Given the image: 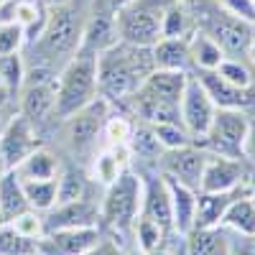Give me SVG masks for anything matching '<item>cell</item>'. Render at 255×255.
Listing matches in <instances>:
<instances>
[{
    "label": "cell",
    "mask_w": 255,
    "mask_h": 255,
    "mask_svg": "<svg viewBox=\"0 0 255 255\" xmlns=\"http://www.w3.org/2000/svg\"><path fill=\"white\" fill-rule=\"evenodd\" d=\"M0 255H41V240L23 238L13 225L3 222L0 225Z\"/></svg>",
    "instance_id": "28"
},
{
    "label": "cell",
    "mask_w": 255,
    "mask_h": 255,
    "mask_svg": "<svg viewBox=\"0 0 255 255\" xmlns=\"http://www.w3.org/2000/svg\"><path fill=\"white\" fill-rule=\"evenodd\" d=\"M189 56H191V69H217L220 61L225 59V51L212 36L194 28L189 36Z\"/></svg>",
    "instance_id": "25"
},
{
    "label": "cell",
    "mask_w": 255,
    "mask_h": 255,
    "mask_svg": "<svg viewBox=\"0 0 255 255\" xmlns=\"http://www.w3.org/2000/svg\"><path fill=\"white\" fill-rule=\"evenodd\" d=\"M13 171L18 174L20 181H33V179H56L61 171L59 158L44 145H36L33 151L20 161Z\"/></svg>",
    "instance_id": "21"
},
{
    "label": "cell",
    "mask_w": 255,
    "mask_h": 255,
    "mask_svg": "<svg viewBox=\"0 0 255 255\" xmlns=\"http://www.w3.org/2000/svg\"><path fill=\"white\" fill-rule=\"evenodd\" d=\"M140 255H171V253L161 245V248H153V250H145V253H140Z\"/></svg>",
    "instance_id": "42"
},
{
    "label": "cell",
    "mask_w": 255,
    "mask_h": 255,
    "mask_svg": "<svg viewBox=\"0 0 255 255\" xmlns=\"http://www.w3.org/2000/svg\"><path fill=\"white\" fill-rule=\"evenodd\" d=\"M250 243H253V253H250V255H255V238H253V240H250Z\"/></svg>",
    "instance_id": "46"
},
{
    "label": "cell",
    "mask_w": 255,
    "mask_h": 255,
    "mask_svg": "<svg viewBox=\"0 0 255 255\" xmlns=\"http://www.w3.org/2000/svg\"><path fill=\"white\" fill-rule=\"evenodd\" d=\"M8 100H10V92H8L5 87H0V108H3V105H5Z\"/></svg>",
    "instance_id": "43"
},
{
    "label": "cell",
    "mask_w": 255,
    "mask_h": 255,
    "mask_svg": "<svg viewBox=\"0 0 255 255\" xmlns=\"http://www.w3.org/2000/svg\"><path fill=\"white\" fill-rule=\"evenodd\" d=\"M130 133H133V123L125 115H110L102 128V138H108V145H128Z\"/></svg>",
    "instance_id": "36"
},
{
    "label": "cell",
    "mask_w": 255,
    "mask_h": 255,
    "mask_svg": "<svg viewBox=\"0 0 255 255\" xmlns=\"http://www.w3.org/2000/svg\"><path fill=\"white\" fill-rule=\"evenodd\" d=\"M128 153L140 158V161H158L161 153H163V148L153 133V128L148 125V123H133V133L130 138H128Z\"/></svg>",
    "instance_id": "27"
},
{
    "label": "cell",
    "mask_w": 255,
    "mask_h": 255,
    "mask_svg": "<svg viewBox=\"0 0 255 255\" xmlns=\"http://www.w3.org/2000/svg\"><path fill=\"white\" fill-rule=\"evenodd\" d=\"M222 227H227L230 232L243 238H255V202H253V189L243 191L240 197H235L230 202L225 217H222Z\"/></svg>",
    "instance_id": "20"
},
{
    "label": "cell",
    "mask_w": 255,
    "mask_h": 255,
    "mask_svg": "<svg viewBox=\"0 0 255 255\" xmlns=\"http://www.w3.org/2000/svg\"><path fill=\"white\" fill-rule=\"evenodd\" d=\"M156 163H158V174L171 176V179L199 191L202 171H204V163H207V151L197 143H189V145H181V148L163 151Z\"/></svg>",
    "instance_id": "9"
},
{
    "label": "cell",
    "mask_w": 255,
    "mask_h": 255,
    "mask_svg": "<svg viewBox=\"0 0 255 255\" xmlns=\"http://www.w3.org/2000/svg\"><path fill=\"white\" fill-rule=\"evenodd\" d=\"M84 255H130V253H128L118 240H113V238H100L87 253H84Z\"/></svg>",
    "instance_id": "39"
},
{
    "label": "cell",
    "mask_w": 255,
    "mask_h": 255,
    "mask_svg": "<svg viewBox=\"0 0 255 255\" xmlns=\"http://www.w3.org/2000/svg\"><path fill=\"white\" fill-rule=\"evenodd\" d=\"M253 202H255V189H253Z\"/></svg>",
    "instance_id": "49"
},
{
    "label": "cell",
    "mask_w": 255,
    "mask_h": 255,
    "mask_svg": "<svg viewBox=\"0 0 255 255\" xmlns=\"http://www.w3.org/2000/svg\"><path fill=\"white\" fill-rule=\"evenodd\" d=\"M250 130V113L245 110H217L207 135L202 138V148L217 156L245 158V138Z\"/></svg>",
    "instance_id": "6"
},
{
    "label": "cell",
    "mask_w": 255,
    "mask_h": 255,
    "mask_svg": "<svg viewBox=\"0 0 255 255\" xmlns=\"http://www.w3.org/2000/svg\"><path fill=\"white\" fill-rule=\"evenodd\" d=\"M90 194V176L77 166H64L56 176V204L77 202Z\"/></svg>",
    "instance_id": "26"
},
{
    "label": "cell",
    "mask_w": 255,
    "mask_h": 255,
    "mask_svg": "<svg viewBox=\"0 0 255 255\" xmlns=\"http://www.w3.org/2000/svg\"><path fill=\"white\" fill-rule=\"evenodd\" d=\"M0 87H3V84H0Z\"/></svg>",
    "instance_id": "50"
},
{
    "label": "cell",
    "mask_w": 255,
    "mask_h": 255,
    "mask_svg": "<svg viewBox=\"0 0 255 255\" xmlns=\"http://www.w3.org/2000/svg\"><path fill=\"white\" fill-rule=\"evenodd\" d=\"M179 113H181L184 128L191 133V138L197 143L207 135L212 120H215V113H217V105L212 102V97L202 87V82L191 72H189L186 87H184V95H181V102H179Z\"/></svg>",
    "instance_id": "8"
},
{
    "label": "cell",
    "mask_w": 255,
    "mask_h": 255,
    "mask_svg": "<svg viewBox=\"0 0 255 255\" xmlns=\"http://www.w3.org/2000/svg\"><path fill=\"white\" fill-rule=\"evenodd\" d=\"M151 49H153V64H156V69L191 72L189 38H158Z\"/></svg>",
    "instance_id": "22"
},
{
    "label": "cell",
    "mask_w": 255,
    "mask_h": 255,
    "mask_svg": "<svg viewBox=\"0 0 255 255\" xmlns=\"http://www.w3.org/2000/svg\"><path fill=\"white\" fill-rule=\"evenodd\" d=\"M44 225L46 232L72 227H100V204H95L87 197L67 204H54L49 212H44Z\"/></svg>",
    "instance_id": "13"
},
{
    "label": "cell",
    "mask_w": 255,
    "mask_h": 255,
    "mask_svg": "<svg viewBox=\"0 0 255 255\" xmlns=\"http://www.w3.org/2000/svg\"><path fill=\"white\" fill-rule=\"evenodd\" d=\"M118 26H115V13L110 10H95L92 18L84 20V31H82V44L79 49H90L95 54L110 49L118 44Z\"/></svg>",
    "instance_id": "17"
},
{
    "label": "cell",
    "mask_w": 255,
    "mask_h": 255,
    "mask_svg": "<svg viewBox=\"0 0 255 255\" xmlns=\"http://www.w3.org/2000/svg\"><path fill=\"white\" fill-rule=\"evenodd\" d=\"M3 222H5V220H3V215H0V225H3Z\"/></svg>",
    "instance_id": "47"
},
{
    "label": "cell",
    "mask_w": 255,
    "mask_h": 255,
    "mask_svg": "<svg viewBox=\"0 0 255 255\" xmlns=\"http://www.w3.org/2000/svg\"><path fill=\"white\" fill-rule=\"evenodd\" d=\"M28 207V199L23 194V181L18 179V174L13 168L0 174V215L5 222H10L13 217L23 215Z\"/></svg>",
    "instance_id": "23"
},
{
    "label": "cell",
    "mask_w": 255,
    "mask_h": 255,
    "mask_svg": "<svg viewBox=\"0 0 255 255\" xmlns=\"http://www.w3.org/2000/svg\"><path fill=\"white\" fill-rule=\"evenodd\" d=\"M156 69L153 49L118 41L97 54V95L113 108L128 105L143 79Z\"/></svg>",
    "instance_id": "1"
},
{
    "label": "cell",
    "mask_w": 255,
    "mask_h": 255,
    "mask_svg": "<svg viewBox=\"0 0 255 255\" xmlns=\"http://www.w3.org/2000/svg\"><path fill=\"white\" fill-rule=\"evenodd\" d=\"M82 31H84V18L79 8H74L72 3L51 8L38 31V41L33 44L38 59H33L31 64L54 67L56 59L69 61L82 44Z\"/></svg>",
    "instance_id": "2"
},
{
    "label": "cell",
    "mask_w": 255,
    "mask_h": 255,
    "mask_svg": "<svg viewBox=\"0 0 255 255\" xmlns=\"http://www.w3.org/2000/svg\"><path fill=\"white\" fill-rule=\"evenodd\" d=\"M245 56L250 59V64H253V67H255V36H253V41H250V46H248Z\"/></svg>",
    "instance_id": "41"
},
{
    "label": "cell",
    "mask_w": 255,
    "mask_h": 255,
    "mask_svg": "<svg viewBox=\"0 0 255 255\" xmlns=\"http://www.w3.org/2000/svg\"><path fill=\"white\" fill-rule=\"evenodd\" d=\"M8 225H13L23 238H31V240H44L46 238V225H44V215L36 209H26L23 215L13 217Z\"/></svg>",
    "instance_id": "34"
},
{
    "label": "cell",
    "mask_w": 255,
    "mask_h": 255,
    "mask_svg": "<svg viewBox=\"0 0 255 255\" xmlns=\"http://www.w3.org/2000/svg\"><path fill=\"white\" fill-rule=\"evenodd\" d=\"M151 128H153V133H156V138H158L163 151L197 143L194 138H191V133L184 128V123H158V125H151Z\"/></svg>",
    "instance_id": "33"
},
{
    "label": "cell",
    "mask_w": 255,
    "mask_h": 255,
    "mask_svg": "<svg viewBox=\"0 0 255 255\" xmlns=\"http://www.w3.org/2000/svg\"><path fill=\"white\" fill-rule=\"evenodd\" d=\"M217 5L222 10H227L230 15L248 20V23L255 26V0H217Z\"/></svg>",
    "instance_id": "38"
},
{
    "label": "cell",
    "mask_w": 255,
    "mask_h": 255,
    "mask_svg": "<svg viewBox=\"0 0 255 255\" xmlns=\"http://www.w3.org/2000/svg\"><path fill=\"white\" fill-rule=\"evenodd\" d=\"M250 181V168L245 158H230L207 151L199 191H230Z\"/></svg>",
    "instance_id": "10"
},
{
    "label": "cell",
    "mask_w": 255,
    "mask_h": 255,
    "mask_svg": "<svg viewBox=\"0 0 255 255\" xmlns=\"http://www.w3.org/2000/svg\"><path fill=\"white\" fill-rule=\"evenodd\" d=\"M36 145V128L18 113L0 133V163L5 168H15Z\"/></svg>",
    "instance_id": "12"
},
{
    "label": "cell",
    "mask_w": 255,
    "mask_h": 255,
    "mask_svg": "<svg viewBox=\"0 0 255 255\" xmlns=\"http://www.w3.org/2000/svg\"><path fill=\"white\" fill-rule=\"evenodd\" d=\"M143 176L130 168L123 171L105 186V197L100 202V225H105L113 235L133 230V222L140 215L143 204Z\"/></svg>",
    "instance_id": "4"
},
{
    "label": "cell",
    "mask_w": 255,
    "mask_h": 255,
    "mask_svg": "<svg viewBox=\"0 0 255 255\" xmlns=\"http://www.w3.org/2000/svg\"><path fill=\"white\" fill-rule=\"evenodd\" d=\"M174 0H125L115 10L118 38L135 46H153L161 38L163 13Z\"/></svg>",
    "instance_id": "5"
},
{
    "label": "cell",
    "mask_w": 255,
    "mask_h": 255,
    "mask_svg": "<svg viewBox=\"0 0 255 255\" xmlns=\"http://www.w3.org/2000/svg\"><path fill=\"white\" fill-rule=\"evenodd\" d=\"M217 74L225 77L230 84H238V87H253V72L248 64H243L235 56H225L217 67Z\"/></svg>",
    "instance_id": "35"
},
{
    "label": "cell",
    "mask_w": 255,
    "mask_h": 255,
    "mask_svg": "<svg viewBox=\"0 0 255 255\" xmlns=\"http://www.w3.org/2000/svg\"><path fill=\"white\" fill-rule=\"evenodd\" d=\"M191 74L202 82V87L207 90L212 102L217 105V110H245V113H250L255 108V84L253 87L230 84L225 77L217 74V69H194Z\"/></svg>",
    "instance_id": "11"
},
{
    "label": "cell",
    "mask_w": 255,
    "mask_h": 255,
    "mask_svg": "<svg viewBox=\"0 0 255 255\" xmlns=\"http://www.w3.org/2000/svg\"><path fill=\"white\" fill-rule=\"evenodd\" d=\"M250 186L255 189V168H253V171H250Z\"/></svg>",
    "instance_id": "45"
},
{
    "label": "cell",
    "mask_w": 255,
    "mask_h": 255,
    "mask_svg": "<svg viewBox=\"0 0 255 255\" xmlns=\"http://www.w3.org/2000/svg\"><path fill=\"white\" fill-rule=\"evenodd\" d=\"M186 79H189V72H174V69H153L143 79L140 87L153 92L168 102H181V95H184V87H186Z\"/></svg>",
    "instance_id": "24"
},
{
    "label": "cell",
    "mask_w": 255,
    "mask_h": 255,
    "mask_svg": "<svg viewBox=\"0 0 255 255\" xmlns=\"http://www.w3.org/2000/svg\"><path fill=\"white\" fill-rule=\"evenodd\" d=\"M97 97V54L90 49H77V54L64 64L56 77V105L54 118H69L79 108Z\"/></svg>",
    "instance_id": "3"
},
{
    "label": "cell",
    "mask_w": 255,
    "mask_h": 255,
    "mask_svg": "<svg viewBox=\"0 0 255 255\" xmlns=\"http://www.w3.org/2000/svg\"><path fill=\"white\" fill-rule=\"evenodd\" d=\"M163 176V174H161ZM168 194H171V212H174V232L186 235L194 227V212H197V189H191L171 176H163Z\"/></svg>",
    "instance_id": "18"
},
{
    "label": "cell",
    "mask_w": 255,
    "mask_h": 255,
    "mask_svg": "<svg viewBox=\"0 0 255 255\" xmlns=\"http://www.w3.org/2000/svg\"><path fill=\"white\" fill-rule=\"evenodd\" d=\"M110 118V105L100 95L79 108L74 115L64 118V135L69 140V148L74 153H87L95 148L97 138L102 135V128Z\"/></svg>",
    "instance_id": "7"
},
{
    "label": "cell",
    "mask_w": 255,
    "mask_h": 255,
    "mask_svg": "<svg viewBox=\"0 0 255 255\" xmlns=\"http://www.w3.org/2000/svg\"><path fill=\"white\" fill-rule=\"evenodd\" d=\"M245 161L255 168V115H250V130H248V138H245Z\"/></svg>",
    "instance_id": "40"
},
{
    "label": "cell",
    "mask_w": 255,
    "mask_h": 255,
    "mask_svg": "<svg viewBox=\"0 0 255 255\" xmlns=\"http://www.w3.org/2000/svg\"><path fill=\"white\" fill-rule=\"evenodd\" d=\"M23 77H26V61L20 56V51L0 56V84H3L10 95L20 92Z\"/></svg>",
    "instance_id": "31"
},
{
    "label": "cell",
    "mask_w": 255,
    "mask_h": 255,
    "mask_svg": "<svg viewBox=\"0 0 255 255\" xmlns=\"http://www.w3.org/2000/svg\"><path fill=\"white\" fill-rule=\"evenodd\" d=\"M186 255H232L227 227H191L186 232Z\"/></svg>",
    "instance_id": "19"
},
{
    "label": "cell",
    "mask_w": 255,
    "mask_h": 255,
    "mask_svg": "<svg viewBox=\"0 0 255 255\" xmlns=\"http://www.w3.org/2000/svg\"><path fill=\"white\" fill-rule=\"evenodd\" d=\"M133 238H135V245L140 248V253H145V250L161 248L163 240H166V232L156 222H151L148 217L138 215V220L133 222Z\"/></svg>",
    "instance_id": "32"
},
{
    "label": "cell",
    "mask_w": 255,
    "mask_h": 255,
    "mask_svg": "<svg viewBox=\"0 0 255 255\" xmlns=\"http://www.w3.org/2000/svg\"><path fill=\"white\" fill-rule=\"evenodd\" d=\"M102 238L100 227H72L46 232L41 240V255H84Z\"/></svg>",
    "instance_id": "14"
},
{
    "label": "cell",
    "mask_w": 255,
    "mask_h": 255,
    "mask_svg": "<svg viewBox=\"0 0 255 255\" xmlns=\"http://www.w3.org/2000/svg\"><path fill=\"white\" fill-rule=\"evenodd\" d=\"M26 46V31L20 23H0V56L15 54Z\"/></svg>",
    "instance_id": "37"
},
{
    "label": "cell",
    "mask_w": 255,
    "mask_h": 255,
    "mask_svg": "<svg viewBox=\"0 0 255 255\" xmlns=\"http://www.w3.org/2000/svg\"><path fill=\"white\" fill-rule=\"evenodd\" d=\"M250 181L230 189V191H197V212H194V227H220L230 202L240 197L243 191H250Z\"/></svg>",
    "instance_id": "16"
},
{
    "label": "cell",
    "mask_w": 255,
    "mask_h": 255,
    "mask_svg": "<svg viewBox=\"0 0 255 255\" xmlns=\"http://www.w3.org/2000/svg\"><path fill=\"white\" fill-rule=\"evenodd\" d=\"M23 194L28 199V207L44 215V212H49L56 204V179L23 181Z\"/></svg>",
    "instance_id": "29"
},
{
    "label": "cell",
    "mask_w": 255,
    "mask_h": 255,
    "mask_svg": "<svg viewBox=\"0 0 255 255\" xmlns=\"http://www.w3.org/2000/svg\"><path fill=\"white\" fill-rule=\"evenodd\" d=\"M46 3H49L51 8H56V5H67V3H72V0H46Z\"/></svg>",
    "instance_id": "44"
},
{
    "label": "cell",
    "mask_w": 255,
    "mask_h": 255,
    "mask_svg": "<svg viewBox=\"0 0 255 255\" xmlns=\"http://www.w3.org/2000/svg\"><path fill=\"white\" fill-rule=\"evenodd\" d=\"M140 215L156 222L166 235L174 232V212H171V194H168L166 179L158 174L153 179H148L143 184V204H140Z\"/></svg>",
    "instance_id": "15"
},
{
    "label": "cell",
    "mask_w": 255,
    "mask_h": 255,
    "mask_svg": "<svg viewBox=\"0 0 255 255\" xmlns=\"http://www.w3.org/2000/svg\"><path fill=\"white\" fill-rule=\"evenodd\" d=\"M194 20H191L189 10L184 8V3L174 0L171 5L163 13V26H161V38H189L186 33L194 31Z\"/></svg>",
    "instance_id": "30"
},
{
    "label": "cell",
    "mask_w": 255,
    "mask_h": 255,
    "mask_svg": "<svg viewBox=\"0 0 255 255\" xmlns=\"http://www.w3.org/2000/svg\"><path fill=\"white\" fill-rule=\"evenodd\" d=\"M115 3H118V5H120V3H125V0H115Z\"/></svg>",
    "instance_id": "48"
}]
</instances>
